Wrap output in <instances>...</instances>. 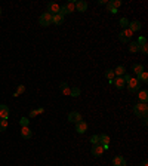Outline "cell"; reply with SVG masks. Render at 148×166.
Segmentation results:
<instances>
[{"instance_id":"cell-1","label":"cell","mask_w":148,"mask_h":166,"mask_svg":"<svg viewBox=\"0 0 148 166\" xmlns=\"http://www.w3.org/2000/svg\"><path fill=\"white\" fill-rule=\"evenodd\" d=\"M133 113H135V116H138V117L145 119L148 114V105L145 102H138L136 105L133 107Z\"/></svg>"},{"instance_id":"cell-2","label":"cell","mask_w":148,"mask_h":166,"mask_svg":"<svg viewBox=\"0 0 148 166\" xmlns=\"http://www.w3.org/2000/svg\"><path fill=\"white\" fill-rule=\"evenodd\" d=\"M39 24H40V25H43V27L50 25V24H52V15H50L49 12L42 13V15H40V18H39Z\"/></svg>"},{"instance_id":"cell-3","label":"cell","mask_w":148,"mask_h":166,"mask_svg":"<svg viewBox=\"0 0 148 166\" xmlns=\"http://www.w3.org/2000/svg\"><path fill=\"white\" fill-rule=\"evenodd\" d=\"M127 89H129V92H132V94H136L138 90H139V82H138V79H130L127 83Z\"/></svg>"},{"instance_id":"cell-4","label":"cell","mask_w":148,"mask_h":166,"mask_svg":"<svg viewBox=\"0 0 148 166\" xmlns=\"http://www.w3.org/2000/svg\"><path fill=\"white\" fill-rule=\"evenodd\" d=\"M74 3H76V2H68V3H65L64 6H61V9H59V13L65 16L67 13H71V12H74Z\"/></svg>"},{"instance_id":"cell-5","label":"cell","mask_w":148,"mask_h":166,"mask_svg":"<svg viewBox=\"0 0 148 166\" xmlns=\"http://www.w3.org/2000/svg\"><path fill=\"white\" fill-rule=\"evenodd\" d=\"M132 34H133V33H132V31H130L129 28H125V30H123L122 33L119 34V40H120L122 43H127V42L130 40Z\"/></svg>"},{"instance_id":"cell-6","label":"cell","mask_w":148,"mask_h":166,"mask_svg":"<svg viewBox=\"0 0 148 166\" xmlns=\"http://www.w3.org/2000/svg\"><path fill=\"white\" fill-rule=\"evenodd\" d=\"M59 9H61V6H59L58 3H55V2H49V3H47V12H49L50 15L59 13Z\"/></svg>"},{"instance_id":"cell-7","label":"cell","mask_w":148,"mask_h":166,"mask_svg":"<svg viewBox=\"0 0 148 166\" xmlns=\"http://www.w3.org/2000/svg\"><path fill=\"white\" fill-rule=\"evenodd\" d=\"M92 154L95 157H101L104 154V147L101 144H93L92 145Z\"/></svg>"},{"instance_id":"cell-8","label":"cell","mask_w":148,"mask_h":166,"mask_svg":"<svg viewBox=\"0 0 148 166\" xmlns=\"http://www.w3.org/2000/svg\"><path fill=\"white\" fill-rule=\"evenodd\" d=\"M0 119H9V107L5 104H0Z\"/></svg>"},{"instance_id":"cell-9","label":"cell","mask_w":148,"mask_h":166,"mask_svg":"<svg viewBox=\"0 0 148 166\" xmlns=\"http://www.w3.org/2000/svg\"><path fill=\"white\" fill-rule=\"evenodd\" d=\"M76 131H77V133H84L88 131V123L83 122V120L77 122L76 123Z\"/></svg>"},{"instance_id":"cell-10","label":"cell","mask_w":148,"mask_h":166,"mask_svg":"<svg viewBox=\"0 0 148 166\" xmlns=\"http://www.w3.org/2000/svg\"><path fill=\"white\" fill-rule=\"evenodd\" d=\"M31 135H33V131H31L28 126H22V128H21V136H22L24 140H30Z\"/></svg>"},{"instance_id":"cell-11","label":"cell","mask_w":148,"mask_h":166,"mask_svg":"<svg viewBox=\"0 0 148 166\" xmlns=\"http://www.w3.org/2000/svg\"><path fill=\"white\" fill-rule=\"evenodd\" d=\"M68 120L70 122H73V123H77L81 120V116H80V113L79 111H71L68 114Z\"/></svg>"},{"instance_id":"cell-12","label":"cell","mask_w":148,"mask_h":166,"mask_svg":"<svg viewBox=\"0 0 148 166\" xmlns=\"http://www.w3.org/2000/svg\"><path fill=\"white\" fill-rule=\"evenodd\" d=\"M138 95V100H139V102H145L147 104V101H148V92L145 90V89H142V90H138L136 92Z\"/></svg>"},{"instance_id":"cell-13","label":"cell","mask_w":148,"mask_h":166,"mask_svg":"<svg viewBox=\"0 0 148 166\" xmlns=\"http://www.w3.org/2000/svg\"><path fill=\"white\" fill-rule=\"evenodd\" d=\"M74 8L79 12H84L88 9V3H86L84 0H80V2H76V3H74Z\"/></svg>"},{"instance_id":"cell-14","label":"cell","mask_w":148,"mask_h":166,"mask_svg":"<svg viewBox=\"0 0 148 166\" xmlns=\"http://www.w3.org/2000/svg\"><path fill=\"white\" fill-rule=\"evenodd\" d=\"M120 6H122L120 0H110V2H107V9H119Z\"/></svg>"},{"instance_id":"cell-15","label":"cell","mask_w":148,"mask_h":166,"mask_svg":"<svg viewBox=\"0 0 148 166\" xmlns=\"http://www.w3.org/2000/svg\"><path fill=\"white\" fill-rule=\"evenodd\" d=\"M113 165L114 166H126V159L123 156H115L113 159Z\"/></svg>"},{"instance_id":"cell-16","label":"cell","mask_w":148,"mask_h":166,"mask_svg":"<svg viewBox=\"0 0 148 166\" xmlns=\"http://www.w3.org/2000/svg\"><path fill=\"white\" fill-rule=\"evenodd\" d=\"M141 27H142V25H141V22L139 21H132V22H129V27H127V28L133 33V31H139Z\"/></svg>"},{"instance_id":"cell-17","label":"cell","mask_w":148,"mask_h":166,"mask_svg":"<svg viewBox=\"0 0 148 166\" xmlns=\"http://www.w3.org/2000/svg\"><path fill=\"white\" fill-rule=\"evenodd\" d=\"M113 85L115 86L117 89H123L126 86V83H125V80L122 77H115V79H113Z\"/></svg>"},{"instance_id":"cell-18","label":"cell","mask_w":148,"mask_h":166,"mask_svg":"<svg viewBox=\"0 0 148 166\" xmlns=\"http://www.w3.org/2000/svg\"><path fill=\"white\" fill-rule=\"evenodd\" d=\"M64 22V15L61 13H57V15H52V24H57V25H61Z\"/></svg>"},{"instance_id":"cell-19","label":"cell","mask_w":148,"mask_h":166,"mask_svg":"<svg viewBox=\"0 0 148 166\" xmlns=\"http://www.w3.org/2000/svg\"><path fill=\"white\" fill-rule=\"evenodd\" d=\"M98 136H99V143H98V144H101V145H108L110 144V136H108V135L101 133V135H98Z\"/></svg>"},{"instance_id":"cell-20","label":"cell","mask_w":148,"mask_h":166,"mask_svg":"<svg viewBox=\"0 0 148 166\" xmlns=\"http://www.w3.org/2000/svg\"><path fill=\"white\" fill-rule=\"evenodd\" d=\"M125 73H126V68L123 65L115 67V70H114V74H115V77H122Z\"/></svg>"},{"instance_id":"cell-21","label":"cell","mask_w":148,"mask_h":166,"mask_svg":"<svg viewBox=\"0 0 148 166\" xmlns=\"http://www.w3.org/2000/svg\"><path fill=\"white\" fill-rule=\"evenodd\" d=\"M59 89H61V92L64 94V95H70V86H68V83H65V82H62L61 85H59Z\"/></svg>"},{"instance_id":"cell-22","label":"cell","mask_w":148,"mask_h":166,"mask_svg":"<svg viewBox=\"0 0 148 166\" xmlns=\"http://www.w3.org/2000/svg\"><path fill=\"white\" fill-rule=\"evenodd\" d=\"M129 52H132V54L139 52V44H138L136 42H130V43H129Z\"/></svg>"},{"instance_id":"cell-23","label":"cell","mask_w":148,"mask_h":166,"mask_svg":"<svg viewBox=\"0 0 148 166\" xmlns=\"http://www.w3.org/2000/svg\"><path fill=\"white\" fill-rule=\"evenodd\" d=\"M136 79H138V82H139V83H147V82H148V73H147V71H142V73H141Z\"/></svg>"},{"instance_id":"cell-24","label":"cell","mask_w":148,"mask_h":166,"mask_svg":"<svg viewBox=\"0 0 148 166\" xmlns=\"http://www.w3.org/2000/svg\"><path fill=\"white\" fill-rule=\"evenodd\" d=\"M132 70H133V73H135L136 76H139V74L144 71V65H141V64H133V65H132Z\"/></svg>"},{"instance_id":"cell-25","label":"cell","mask_w":148,"mask_h":166,"mask_svg":"<svg viewBox=\"0 0 148 166\" xmlns=\"http://www.w3.org/2000/svg\"><path fill=\"white\" fill-rule=\"evenodd\" d=\"M105 77L108 79L110 82L113 80L114 77H115V74H114V70H111V68H108V70H105Z\"/></svg>"},{"instance_id":"cell-26","label":"cell","mask_w":148,"mask_h":166,"mask_svg":"<svg viewBox=\"0 0 148 166\" xmlns=\"http://www.w3.org/2000/svg\"><path fill=\"white\" fill-rule=\"evenodd\" d=\"M70 97H74V98L80 97V88H71L70 89Z\"/></svg>"},{"instance_id":"cell-27","label":"cell","mask_w":148,"mask_h":166,"mask_svg":"<svg viewBox=\"0 0 148 166\" xmlns=\"http://www.w3.org/2000/svg\"><path fill=\"white\" fill-rule=\"evenodd\" d=\"M6 128H8V120L6 119H0V132L6 131Z\"/></svg>"},{"instance_id":"cell-28","label":"cell","mask_w":148,"mask_h":166,"mask_svg":"<svg viewBox=\"0 0 148 166\" xmlns=\"http://www.w3.org/2000/svg\"><path fill=\"white\" fill-rule=\"evenodd\" d=\"M129 22H130V21H129L127 18H122L119 24H120V27H123V28H127V27H129Z\"/></svg>"},{"instance_id":"cell-29","label":"cell","mask_w":148,"mask_h":166,"mask_svg":"<svg viewBox=\"0 0 148 166\" xmlns=\"http://www.w3.org/2000/svg\"><path fill=\"white\" fill-rule=\"evenodd\" d=\"M24 90H25V86H22V85H19V86H18V89H16V92L13 94V97H18V95H21V94H22Z\"/></svg>"},{"instance_id":"cell-30","label":"cell","mask_w":148,"mask_h":166,"mask_svg":"<svg viewBox=\"0 0 148 166\" xmlns=\"http://www.w3.org/2000/svg\"><path fill=\"white\" fill-rule=\"evenodd\" d=\"M139 51H141L144 55H147V54H148V43L147 44H142V46H139Z\"/></svg>"},{"instance_id":"cell-31","label":"cell","mask_w":148,"mask_h":166,"mask_svg":"<svg viewBox=\"0 0 148 166\" xmlns=\"http://www.w3.org/2000/svg\"><path fill=\"white\" fill-rule=\"evenodd\" d=\"M19 123H21V128H22V126H28V123H30V119H28V117H22V119L19 120Z\"/></svg>"},{"instance_id":"cell-32","label":"cell","mask_w":148,"mask_h":166,"mask_svg":"<svg viewBox=\"0 0 148 166\" xmlns=\"http://www.w3.org/2000/svg\"><path fill=\"white\" fill-rule=\"evenodd\" d=\"M91 143H92V144H98V143H99V136H98V135L91 136Z\"/></svg>"},{"instance_id":"cell-33","label":"cell","mask_w":148,"mask_h":166,"mask_svg":"<svg viewBox=\"0 0 148 166\" xmlns=\"http://www.w3.org/2000/svg\"><path fill=\"white\" fill-rule=\"evenodd\" d=\"M136 43L139 44V46H142V44H147V39H145V37H139Z\"/></svg>"},{"instance_id":"cell-34","label":"cell","mask_w":148,"mask_h":166,"mask_svg":"<svg viewBox=\"0 0 148 166\" xmlns=\"http://www.w3.org/2000/svg\"><path fill=\"white\" fill-rule=\"evenodd\" d=\"M122 79L125 80V83H127V82H129V80L132 79V76H130V74H127V73H125V74L122 76Z\"/></svg>"},{"instance_id":"cell-35","label":"cell","mask_w":148,"mask_h":166,"mask_svg":"<svg viewBox=\"0 0 148 166\" xmlns=\"http://www.w3.org/2000/svg\"><path fill=\"white\" fill-rule=\"evenodd\" d=\"M34 116H37V110H31V111H30V117L33 119Z\"/></svg>"},{"instance_id":"cell-36","label":"cell","mask_w":148,"mask_h":166,"mask_svg":"<svg viewBox=\"0 0 148 166\" xmlns=\"http://www.w3.org/2000/svg\"><path fill=\"white\" fill-rule=\"evenodd\" d=\"M141 166H148V162L147 160H142V162H141Z\"/></svg>"},{"instance_id":"cell-37","label":"cell","mask_w":148,"mask_h":166,"mask_svg":"<svg viewBox=\"0 0 148 166\" xmlns=\"http://www.w3.org/2000/svg\"><path fill=\"white\" fill-rule=\"evenodd\" d=\"M108 12L110 13H117V9H108Z\"/></svg>"},{"instance_id":"cell-38","label":"cell","mask_w":148,"mask_h":166,"mask_svg":"<svg viewBox=\"0 0 148 166\" xmlns=\"http://www.w3.org/2000/svg\"><path fill=\"white\" fill-rule=\"evenodd\" d=\"M43 111H45V110H43V108H37V114H42Z\"/></svg>"},{"instance_id":"cell-39","label":"cell","mask_w":148,"mask_h":166,"mask_svg":"<svg viewBox=\"0 0 148 166\" xmlns=\"http://www.w3.org/2000/svg\"><path fill=\"white\" fill-rule=\"evenodd\" d=\"M0 15H2V9H0Z\"/></svg>"}]
</instances>
